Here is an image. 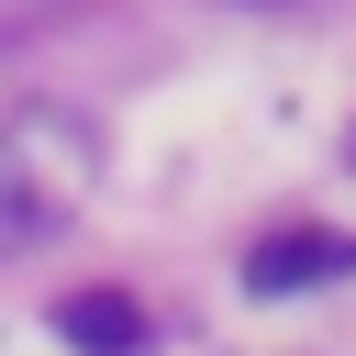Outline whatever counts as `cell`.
I'll return each mask as SVG.
<instances>
[{
  "label": "cell",
  "instance_id": "cell-1",
  "mask_svg": "<svg viewBox=\"0 0 356 356\" xmlns=\"http://www.w3.org/2000/svg\"><path fill=\"white\" fill-rule=\"evenodd\" d=\"M345 267H356V234L300 222V234H267V245L245 256V289H256V300H278V289H323V278H345Z\"/></svg>",
  "mask_w": 356,
  "mask_h": 356
},
{
  "label": "cell",
  "instance_id": "cell-2",
  "mask_svg": "<svg viewBox=\"0 0 356 356\" xmlns=\"http://www.w3.org/2000/svg\"><path fill=\"white\" fill-rule=\"evenodd\" d=\"M56 222H67V189H56V178H33V167L0 145V267H11V256H33Z\"/></svg>",
  "mask_w": 356,
  "mask_h": 356
},
{
  "label": "cell",
  "instance_id": "cell-3",
  "mask_svg": "<svg viewBox=\"0 0 356 356\" xmlns=\"http://www.w3.org/2000/svg\"><path fill=\"white\" fill-rule=\"evenodd\" d=\"M56 334H67L78 356H145V312H134L122 289H67V300H56Z\"/></svg>",
  "mask_w": 356,
  "mask_h": 356
},
{
  "label": "cell",
  "instance_id": "cell-4",
  "mask_svg": "<svg viewBox=\"0 0 356 356\" xmlns=\"http://www.w3.org/2000/svg\"><path fill=\"white\" fill-rule=\"evenodd\" d=\"M345 156H356V134H345Z\"/></svg>",
  "mask_w": 356,
  "mask_h": 356
},
{
  "label": "cell",
  "instance_id": "cell-5",
  "mask_svg": "<svg viewBox=\"0 0 356 356\" xmlns=\"http://www.w3.org/2000/svg\"><path fill=\"white\" fill-rule=\"evenodd\" d=\"M256 11H278V0H256Z\"/></svg>",
  "mask_w": 356,
  "mask_h": 356
}]
</instances>
